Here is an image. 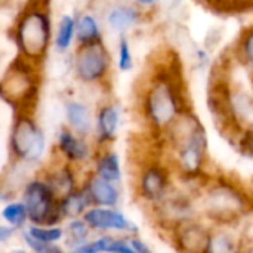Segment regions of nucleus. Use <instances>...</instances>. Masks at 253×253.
I'll use <instances>...</instances> for the list:
<instances>
[{"label":"nucleus","mask_w":253,"mask_h":253,"mask_svg":"<svg viewBox=\"0 0 253 253\" xmlns=\"http://www.w3.org/2000/svg\"><path fill=\"white\" fill-rule=\"evenodd\" d=\"M154 225L168 236L179 225L200 218L197 206V190L175 179L170 194L156 208L148 211Z\"/></svg>","instance_id":"nucleus-6"},{"label":"nucleus","mask_w":253,"mask_h":253,"mask_svg":"<svg viewBox=\"0 0 253 253\" xmlns=\"http://www.w3.org/2000/svg\"><path fill=\"white\" fill-rule=\"evenodd\" d=\"M252 191L224 173H209L197 191L200 218L212 227H239L249 218Z\"/></svg>","instance_id":"nucleus-3"},{"label":"nucleus","mask_w":253,"mask_h":253,"mask_svg":"<svg viewBox=\"0 0 253 253\" xmlns=\"http://www.w3.org/2000/svg\"><path fill=\"white\" fill-rule=\"evenodd\" d=\"M92 206L93 205H92L89 194L84 188L74 190L68 196L62 197V200L59 203V209H61L62 216L71 218V219H77V218L83 216L84 212L87 209H90Z\"/></svg>","instance_id":"nucleus-20"},{"label":"nucleus","mask_w":253,"mask_h":253,"mask_svg":"<svg viewBox=\"0 0 253 253\" xmlns=\"http://www.w3.org/2000/svg\"><path fill=\"white\" fill-rule=\"evenodd\" d=\"M90 233V227L84 222V219H73L68 227V237L74 248L87 243V237Z\"/></svg>","instance_id":"nucleus-29"},{"label":"nucleus","mask_w":253,"mask_h":253,"mask_svg":"<svg viewBox=\"0 0 253 253\" xmlns=\"http://www.w3.org/2000/svg\"><path fill=\"white\" fill-rule=\"evenodd\" d=\"M37 64L22 56L13 59L0 77V98L13 108H27L31 105L39 92Z\"/></svg>","instance_id":"nucleus-7"},{"label":"nucleus","mask_w":253,"mask_h":253,"mask_svg":"<svg viewBox=\"0 0 253 253\" xmlns=\"http://www.w3.org/2000/svg\"><path fill=\"white\" fill-rule=\"evenodd\" d=\"M3 59H4V50H3V47L0 46V67H1V64H3Z\"/></svg>","instance_id":"nucleus-35"},{"label":"nucleus","mask_w":253,"mask_h":253,"mask_svg":"<svg viewBox=\"0 0 253 253\" xmlns=\"http://www.w3.org/2000/svg\"><path fill=\"white\" fill-rule=\"evenodd\" d=\"M24 205L28 219L39 225L50 227L56 224L62 215L55 194L43 181H33L27 185L24 193Z\"/></svg>","instance_id":"nucleus-9"},{"label":"nucleus","mask_w":253,"mask_h":253,"mask_svg":"<svg viewBox=\"0 0 253 253\" xmlns=\"http://www.w3.org/2000/svg\"><path fill=\"white\" fill-rule=\"evenodd\" d=\"M129 242H130L132 248L135 249L136 253H154V251L150 248V245L147 242H144L138 234L136 236H130L129 237Z\"/></svg>","instance_id":"nucleus-30"},{"label":"nucleus","mask_w":253,"mask_h":253,"mask_svg":"<svg viewBox=\"0 0 253 253\" xmlns=\"http://www.w3.org/2000/svg\"><path fill=\"white\" fill-rule=\"evenodd\" d=\"M175 172L165 157L145 159L135 176V194L150 211L160 205L175 187Z\"/></svg>","instance_id":"nucleus-5"},{"label":"nucleus","mask_w":253,"mask_h":253,"mask_svg":"<svg viewBox=\"0 0 253 253\" xmlns=\"http://www.w3.org/2000/svg\"><path fill=\"white\" fill-rule=\"evenodd\" d=\"M44 182L52 190V193L55 194V197H58V196L65 197V196H68L70 193H73L76 190L74 188L76 187L74 175H73V172H71L70 168H64V169L56 170Z\"/></svg>","instance_id":"nucleus-24"},{"label":"nucleus","mask_w":253,"mask_h":253,"mask_svg":"<svg viewBox=\"0 0 253 253\" xmlns=\"http://www.w3.org/2000/svg\"><path fill=\"white\" fill-rule=\"evenodd\" d=\"M212 225L196 218L176 227L168 237L176 253H205Z\"/></svg>","instance_id":"nucleus-12"},{"label":"nucleus","mask_w":253,"mask_h":253,"mask_svg":"<svg viewBox=\"0 0 253 253\" xmlns=\"http://www.w3.org/2000/svg\"><path fill=\"white\" fill-rule=\"evenodd\" d=\"M10 147L18 159L27 162H36L44 153V135L36 122L27 114H21L13 123Z\"/></svg>","instance_id":"nucleus-10"},{"label":"nucleus","mask_w":253,"mask_h":253,"mask_svg":"<svg viewBox=\"0 0 253 253\" xmlns=\"http://www.w3.org/2000/svg\"><path fill=\"white\" fill-rule=\"evenodd\" d=\"M65 116L70 127L79 136H87L95 129V122L90 108L80 101H70L65 107Z\"/></svg>","instance_id":"nucleus-17"},{"label":"nucleus","mask_w":253,"mask_h":253,"mask_svg":"<svg viewBox=\"0 0 253 253\" xmlns=\"http://www.w3.org/2000/svg\"><path fill=\"white\" fill-rule=\"evenodd\" d=\"M231 142L240 151V154L253 159V126H245L233 139Z\"/></svg>","instance_id":"nucleus-28"},{"label":"nucleus","mask_w":253,"mask_h":253,"mask_svg":"<svg viewBox=\"0 0 253 253\" xmlns=\"http://www.w3.org/2000/svg\"><path fill=\"white\" fill-rule=\"evenodd\" d=\"M133 4H136V6H139V7H142V9H153V7H156L157 6V3H159V0H130Z\"/></svg>","instance_id":"nucleus-32"},{"label":"nucleus","mask_w":253,"mask_h":253,"mask_svg":"<svg viewBox=\"0 0 253 253\" xmlns=\"http://www.w3.org/2000/svg\"><path fill=\"white\" fill-rule=\"evenodd\" d=\"M70 253H102L101 249L98 248V245L93 242H89V243H84V245H80L77 248H74Z\"/></svg>","instance_id":"nucleus-31"},{"label":"nucleus","mask_w":253,"mask_h":253,"mask_svg":"<svg viewBox=\"0 0 253 253\" xmlns=\"http://www.w3.org/2000/svg\"><path fill=\"white\" fill-rule=\"evenodd\" d=\"M76 25H77V18H74L73 15L67 13V15L61 16L56 31H55V37H53L56 52L64 53V52L70 50V47L76 39Z\"/></svg>","instance_id":"nucleus-23"},{"label":"nucleus","mask_w":253,"mask_h":253,"mask_svg":"<svg viewBox=\"0 0 253 253\" xmlns=\"http://www.w3.org/2000/svg\"><path fill=\"white\" fill-rule=\"evenodd\" d=\"M117 68L122 73H129L133 70L135 67V59H133V52H132V46L130 42L127 39L126 34L119 36V42H117Z\"/></svg>","instance_id":"nucleus-25"},{"label":"nucleus","mask_w":253,"mask_h":253,"mask_svg":"<svg viewBox=\"0 0 253 253\" xmlns=\"http://www.w3.org/2000/svg\"><path fill=\"white\" fill-rule=\"evenodd\" d=\"M243 234L237 227H212L205 253H242Z\"/></svg>","instance_id":"nucleus-16"},{"label":"nucleus","mask_w":253,"mask_h":253,"mask_svg":"<svg viewBox=\"0 0 253 253\" xmlns=\"http://www.w3.org/2000/svg\"><path fill=\"white\" fill-rule=\"evenodd\" d=\"M139 108L145 126L157 139L191 108L176 59L170 58L153 67L141 92Z\"/></svg>","instance_id":"nucleus-1"},{"label":"nucleus","mask_w":253,"mask_h":253,"mask_svg":"<svg viewBox=\"0 0 253 253\" xmlns=\"http://www.w3.org/2000/svg\"><path fill=\"white\" fill-rule=\"evenodd\" d=\"M113 58L104 42L79 44L74 58V73L77 79L86 84L104 83L111 71Z\"/></svg>","instance_id":"nucleus-8"},{"label":"nucleus","mask_w":253,"mask_h":253,"mask_svg":"<svg viewBox=\"0 0 253 253\" xmlns=\"http://www.w3.org/2000/svg\"><path fill=\"white\" fill-rule=\"evenodd\" d=\"M83 188L87 191L89 199L93 206L119 208V205L122 202V191H120L119 184L108 182V181L96 176L95 173H92L89 176V179L86 181V185Z\"/></svg>","instance_id":"nucleus-15"},{"label":"nucleus","mask_w":253,"mask_h":253,"mask_svg":"<svg viewBox=\"0 0 253 253\" xmlns=\"http://www.w3.org/2000/svg\"><path fill=\"white\" fill-rule=\"evenodd\" d=\"M248 221H249L251 224H253V194H252V205H251V213H249Z\"/></svg>","instance_id":"nucleus-34"},{"label":"nucleus","mask_w":253,"mask_h":253,"mask_svg":"<svg viewBox=\"0 0 253 253\" xmlns=\"http://www.w3.org/2000/svg\"><path fill=\"white\" fill-rule=\"evenodd\" d=\"M12 234H13V228L12 227H1L0 225V243L6 242Z\"/></svg>","instance_id":"nucleus-33"},{"label":"nucleus","mask_w":253,"mask_h":253,"mask_svg":"<svg viewBox=\"0 0 253 253\" xmlns=\"http://www.w3.org/2000/svg\"><path fill=\"white\" fill-rule=\"evenodd\" d=\"M176 179L202 182L209 172V138L200 117L187 110L159 138Z\"/></svg>","instance_id":"nucleus-2"},{"label":"nucleus","mask_w":253,"mask_h":253,"mask_svg":"<svg viewBox=\"0 0 253 253\" xmlns=\"http://www.w3.org/2000/svg\"><path fill=\"white\" fill-rule=\"evenodd\" d=\"M1 216L10 227H21L25 222V218H27L25 205L19 203V202L9 203L7 206H4V209L1 212Z\"/></svg>","instance_id":"nucleus-27"},{"label":"nucleus","mask_w":253,"mask_h":253,"mask_svg":"<svg viewBox=\"0 0 253 253\" xmlns=\"http://www.w3.org/2000/svg\"><path fill=\"white\" fill-rule=\"evenodd\" d=\"M10 253H25V252H22V251H13V252H10Z\"/></svg>","instance_id":"nucleus-36"},{"label":"nucleus","mask_w":253,"mask_h":253,"mask_svg":"<svg viewBox=\"0 0 253 253\" xmlns=\"http://www.w3.org/2000/svg\"><path fill=\"white\" fill-rule=\"evenodd\" d=\"M59 150L70 162H84L92 156V150L83 136H77L74 132L64 129L59 133Z\"/></svg>","instance_id":"nucleus-18"},{"label":"nucleus","mask_w":253,"mask_h":253,"mask_svg":"<svg viewBox=\"0 0 253 253\" xmlns=\"http://www.w3.org/2000/svg\"><path fill=\"white\" fill-rule=\"evenodd\" d=\"M84 222L90 230L102 233H119L127 237L138 234V227L119 208L92 206L83 215Z\"/></svg>","instance_id":"nucleus-11"},{"label":"nucleus","mask_w":253,"mask_h":253,"mask_svg":"<svg viewBox=\"0 0 253 253\" xmlns=\"http://www.w3.org/2000/svg\"><path fill=\"white\" fill-rule=\"evenodd\" d=\"M50 39L52 25L49 13L40 7L27 9L15 27V43L19 56L33 64H40L47 53Z\"/></svg>","instance_id":"nucleus-4"},{"label":"nucleus","mask_w":253,"mask_h":253,"mask_svg":"<svg viewBox=\"0 0 253 253\" xmlns=\"http://www.w3.org/2000/svg\"><path fill=\"white\" fill-rule=\"evenodd\" d=\"M93 173L108 182L120 184L123 173H122V163L119 154L111 150H102L95 159Z\"/></svg>","instance_id":"nucleus-19"},{"label":"nucleus","mask_w":253,"mask_h":253,"mask_svg":"<svg viewBox=\"0 0 253 253\" xmlns=\"http://www.w3.org/2000/svg\"><path fill=\"white\" fill-rule=\"evenodd\" d=\"M76 40L79 44H87V43H95V42H102V28L101 22L98 18L86 12L77 18V25H76Z\"/></svg>","instance_id":"nucleus-21"},{"label":"nucleus","mask_w":253,"mask_h":253,"mask_svg":"<svg viewBox=\"0 0 253 253\" xmlns=\"http://www.w3.org/2000/svg\"><path fill=\"white\" fill-rule=\"evenodd\" d=\"M34 240L40 242V243H44V245H52L58 240L62 239L64 233L61 228L58 227H30L28 231H27Z\"/></svg>","instance_id":"nucleus-26"},{"label":"nucleus","mask_w":253,"mask_h":253,"mask_svg":"<svg viewBox=\"0 0 253 253\" xmlns=\"http://www.w3.org/2000/svg\"><path fill=\"white\" fill-rule=\"evenodd\" d=\"M120 120H122V111L117 104L107 102L99 107L95 117V133H96L98 145L105 147L117 138Z\"/></svg>","instance_id":"nucleus-14"},{"label":"nucleus","mask_w":253,"mask_h":253,"mask_svg":"<svg viewBox=\"0 0 253 253\" xmlns=\"http://www.w3.org/2000/svg\"><path fill=\"white\" fill-rule=\"evenodd\" d=\"M234 58L249 74L253 84V25L240 33L234 47Z\"/></svg>","instance_id":"nucleus-22"},{"label":"nucleus","mask_w":253,"mask_h":253,"mask_svg":"<svg viewBox=\"0 0 253 253\" xmlns=\"http://www.w3.org/2000/svg\"><path fill=\"white\" fill-rule=\"evenodd\" d=\"M145 18L142 7L130 3H116L108 7L105 21L107 25L119 36L127 34V31L138 27Z\"/></svg>","instance_id":"nucleus-13"}]
</instances>
